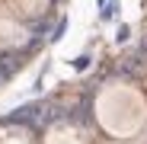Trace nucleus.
I'll return each instance as SVG.
<instances>
[{
    "mask_svg": "<svg viewBox=\"0 0 147 144\" xmlns=\"http://www.w3.org/2000/svg\"><path fill=\"white\" fill-rule=\"evenodd\" d=\"M115 13H118V0H109V3H106V7H102V10H99V16H102V19H106V22H109V19H112V16H115Z\"/></svg>",
    "mask_w": 147,
    "mask_h": 144,
    "instance_id": "nucleus-1",
    "label": "nucleus"
},
{
    "mask_svg": "<svg viewBox=\"0 0 147 144\" xmlns=\"http://www.w3.org/2000/svg\"><path fill=\"white\" fill-rule=\"evenodd\" d=\"M134 58H138L141 64H147V39L141 42V48H138V55H134Z\"/></svg>",
    "mask_w": 147,
    "mask_h": 144,
    "instance_id": "nucleus-3",
    "label": "nucleus"
},
{
    "mask_svg": "<svg viewBox=\"0 0 147 144\" xmlns=\"http://www.w3.org/2000/svg\"><path fill=\"white\" fill-rule=\"evenodd\" d=\"M106 3H109V0H99V10H102V7H106Z\"/></svg>",
    "mask_w": 147,
    "mask_h": 144,
    "instance_id": "nucleus-7",
    "label": "nucleus"
},
{
    "mask_svg": "<svg viewBox=\"0 0 147 144\" xmlns=\"http://www.w3.org/2000/svg\"><path fill=\"white\" fill-rule=\"evenodd\" d=\"M10 77H13V74H10V70H7V67H3V61H0V87H3V83H7V80H10Z\"/></svg>",
    "mask_w": 147,
    "mask_h": 144,
    "instance_id": "nucleus-5",
    "label": "nucleus"
},
{
    "mask_svg": "<svg viewBox=\"0 0 147 144\" xmlns=\"http://www.w3.org/2000/svg\"><path fill=\"white\" fill-rule=\"evenodd\" d=\"M128 35H131V32H128V26H121V29H118V42H128Z\"/></svg>",
    "mask_w": 147,
    "mask_h": 144,
    "instance_id": "nucleus-6",
    "label": "nucleus"
},
{
    "mask_svg": "<svg viewBox=\"0 0 147 144\" xmlns=\"http://www.w3.org/2000/svg\"><path fill=\"white\" fill-rule=\"evenodd\" d=\"M64 29H67V19H61L58 26H55V32H51V42H58V39L64 35Z\"/></svg>",
    "mask_w": 147,
    "mask_h": 144,
    "instance_id": "nucleus-2",
    "label": "nucleus"
},
{
    "mask_svg": "<svg viewBox=\"0 0 147 144\" xmlns=\"http://www.w3.org/2000/svg\"><path fill=\"white\" fill-rule=\"evenodd\" d=\"M74 67H77V70H86V67H90V55H83V58H77V61H74Z\"/></svg>",
    "mask_w": 147,
    "mask_h": 144,
    "instance_id": "nucleus-4",
    "label": "nucleus"
}]
</instances>
